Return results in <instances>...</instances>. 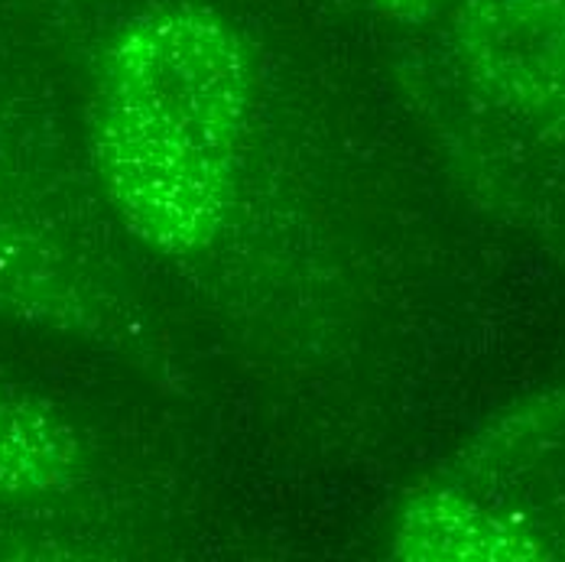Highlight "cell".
Instances as JSON below:
<instances>
[{"label":"cell","instance_id":"cell-1","mask_svg":"<svg viewBox=\"0 0 565 562\" xmlns=\"http://www.w3.org/2000/svg\"><path fill=\"white\" fill-rule=\"evenodd\" d=\"M254 114L241 33L195 0H153L111 33L92 102L95 163L124 225L185 254L231 212Z\"/></svg>","mask_w":565,"mask_h":562},{"label":"cell","instance_id":"cell-2","mask_svg":"<svg viewBox=\"0 0 565 562\" xmlns=\"http://www.w3.org/2000/svg\"><path fill=\"white\" fill-rule=\"evenodd\" d=\"M452 59L484 105L565 124V0H461Z\"/></svg>","mask_w":565,"mask_h":562},{"label":"cell","instance_id":"cell-3","mask_svg":"<svg viewBox=\"0 0 565 562\" xmlns=\"http://www.w3.org/2000/svg\"><path fill=\"white\" fill-rule=\"evenodd\" d=\"M396 553L409 560H536L540 543L516 523L458 495H433L409 507Z\"/></svg>","mask_w":565,"mask_h":562},{"label":"cell","instance_id":"cell-4","mask_svg":"<svg viewBox=\"0 0 565 562\" xmlns=\"http://www.w3.org/2000/svg\"><path fill=\"white\" fill-rule=\"evenodd\" d=\"M72 468V439L53 416L0 394V491H50Z\"/></svg>","mask_w":565,"mask_h":562},{"label":"cell","instance_id":"cell-5","mask_svg":"<svg viewBox=\"0 0 565 562\" xmlns=\"http://www.w3.org/2000/svg\"><path fill=\"white\" fill-rule=\"evenodd\" d=\"M394 17H409V20H419V17H433V13H443L449 7H458L461 0H367Z\"/></svg>","mask_w":565,"mask_h":562}]
</instances>
